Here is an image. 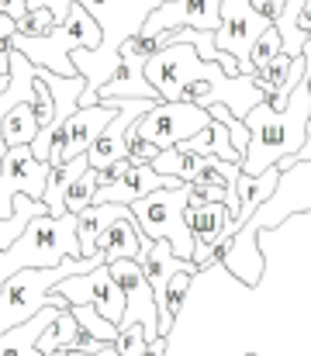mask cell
Returning <instances> with one entry per match:
<instances>
[{"mask_svg": "<svg viewBox=\"0 0 311 356\" xmlns=\"http://www.w3.org/2000/svg\"><path fill=\"white\" fill-rule=\"evenodd\" d=\"M256 245V284L218 259L194 273L166 356H311V211L260 229Z\"/></svg>", "mask_w": 311, "mask_h": 356, "instance_id": "obj_1", "label": "cell"}, {"mask_svg": "<svg viewBox=\"0 0 311 356\" xmlns=\"http://www.w3.org/2000/svg\"><path fill=\"white\" fill-rule=\"evenodd\" d=\"M294 211H311V159H301L287 170H280V180H277V191L253 211V218L232 236L228 242V252L221 256L225 270L232 277H239L242 284H256L260 273H263V252L256 245V232L260 229H270V225H280L287 215Z\"/></svg>", "mask_w": 311, "mask_h": 356, "instance_id": "obj_2", "label": "cell"}, {"mask_svg": "<svg viewBox=\"0 0 311 356\" xmlns=\"http://www.w3.org/2000/svg\"><path fill=\"white\" fill-rule=\"evenodd\" d=\"M308 115H311V90L308 80H301L284 108H270L260 101L256 108L246 111V128H249V145L242 152V173L256 177L266 166H273L284 156H298L308 135Z\"/></svg>", "mask_w": 311, "mask_h": 356, "instance_id": "obj_3", "label": "cell"}, {"mask_svg": "<svg viewBox=\"0 0 311 356\" xmlns=\"http://www.w3.org/2000/svg\"><path fill=\"white\" fill-rule=\"evenodd\" d=\"M80 238H77V215H35L24 232L7 249H0V280H7L14 270L24 266H56L63 259H80Z\"/></svg>", "mask_w": 311, "mask_h": 356, "instance_id": "obj_4", "label": "cell"}, {"mask_svg": "<svg viewBox=\"0 0 311 356\" xmlns=\"http://www.w3.org/2000/svg\"><path fill=\"white\" fill-rule=\"evenodd\" d=\"M97 263H107L101 249L90 252V256H80V259H63L56 266H24V270H14L7 280H0V332H7L10 325H21L31 315H38L42 308H49L52 305L49 301V291L63 277L87 273Z\"/></svg>", "mask_w": 311, "mask_h": 356, "instance_id": "obj_5", "label": "cell"}, {"mask_svg": "<svg viewBox=\"0 0 311 356\" xmlns=\"http://www.w3.org/2000/svg\"><path fill=\"white\" fill-rule=\"evenodd\" d=\"M101 42H104L101 24L83 3H73L66 10V17L49 35H21V31L10 35V45L21 49L28 56V63L45 66V70H52L59 76H73L77 73V66L70 59L73 49H101Z\"/></svg>", "mask_w": 311, "mask_h": 356, "instance_id": "obj_6", "label": "cell"}, {"mask_svg": "<svg viewBox=\"0 0 311 356\" xmlns=\"http://www.w3.org/2000/svg\"><path fill=\"white\" fill-rule=\"evenodd\" d=\"M187 197H191V184H177V187H159L138 201H131V218L135 225L152 238H166L170 249L180 259L194 256V232L187 229Z\"/></svg>", "mask_w": 311, "mask_h": 356, "instance_id": "obj_7", "label": "cell"}, {"mask_svg": "<svg viewBox=\"0 0 311 356\" xmlns=\"http://www.w3.org/2000/svg\"><path fill=\"white\" fill-rule=\"evenodd\" d=\"M207 121H211V111L201 108V104H191V101H163V97H159L131 128H135L145 142H152V145H159V149H173V145H180L184 138L198 135Z\"/></svg>", "mask_w": 311, "mask_h": 356, "instance_id": "obj_8", "label": "cell"}, {"mask_svg": "<svg viewBox=\"0 0 311 356\" xmlns=\"http://www.w3.org/2000/svg\"><path fill=\"white\" fill-rule=\"evenodd\" d=\"M273 21H266L249 0H221V14H218V28H214V45L221 52H232L239 59L242 73H253L249 66V49L253 42L270 28Z\"/></svg>", "mask_w": 311, "mask_h": 356, "instance_id": "obj_9", "label": "cell"}, {"mask_svg": "<svg viewBox=\"0 0 311 356\" xmlns=\"http://www.w3.org/2000/svg\"><path fill=\"white\" fill-rule=\"evenodd\" d=\"M49 163L31 152V145H10L0 159V218L14 215V197L28 194L42 201L45 180H49Z\"/></svg>", "mask_w": 311, "mask_h": 356, "instance_id": "obj_10", "label": "cell"}, {"mask_svg": "<svg viewBox=\"0 0 311 356\" xmlns=\"http://www.w3.org/2000/svg\"><path fill=\"white\" fill-rule=\"evenodd\" d=\"M107 266H111L114 280H118L121 291H125V315H121L118 329L142 325L145 339H156V336H159V308H156V294H152V287H149V280H145V273H142V263L121 256V259H114V263H107Z\"/></svg>", "mask_w": 311, "mask_h": 356, "instance_id": "obj_11", "label": "cell"}, {"mask_svg": "<svg viewBox=\"0 0 311 356\" xmlns=\"http://www.w3.org/2000/svg\"><path fill=\"white\" fill-rule=\"evenodd\" d=\"M56 291L70 301V305H94L104 318H111L114 325L121 322L125 315V291L121 284L114 280L111 266L107 263H97L94 270L87 273H70L56 284Z\"/></svg>", "mask_w": 311, "mask_h": 356, "instance_id": "obj_12", "label": "cell"}, {"mask_svg": "<svg viewBox=\"0 0 311 356\" xmlns=\"http://www.w3.org/2000/svg\"><path fill=\"white\" fill-rule=\"evenodd\" d=\"M118 101V111H114V118L104 124V131L94 138V145L87 149V163L94 166V170H104V166H111L114 159H125L128 156V149H125V131L135 124V121L142 118L159 97H114Z\"/></svg>", "mask_w": 311, "mask_h": 356, "instance_id": "obj_13", "label": "cell"}, {"mask_svg": "<svg viewBox=\"0 0 311 356\" xmlns=\"http://www.w3.org/2000/svg\"><path fill=\"white\" fill-rule=\"evenodd\" d=\"M221 14V0H163L145 21L138 35H156L170 28H201L214 31Z\"/></svg>", "mask_w": 311, "mask_h": 356, "instance_id": "obj_14", "label": "cell"}, {"mask_svg": "<svg viewBox=\"0 0 311 356\" xmlns=\"http://www.w3.org/2000/svg\"><path fill=\"white\" fill-rule=\"evenodd\" d=\"M177 184H184V180L159 173L152 163H131L114 184L94 191V201L97 204H104V201H111V204H131V201H138V197H145V194H152L159 187H177Z\"/></svg>", "mask_w": 311, "mask_h": 356, "instance_id": "obj_15", "label": "cell"}, {"mask_svg": "<svg viewBox=\"0 0 311 356\" xmlns=\"http://www.w3.org/2000/svg\"><path fill=\"white\" fill-rule=\"evenodd\" d=\"M118 52H121V63H118L114 76L97 90V97H149V101L159 97L152 90V83L145 80V56H138L128 42H121Z\"/></svg>", "mask_w": 311, "mask_h": 356, "instance_id": "obj_16", "label": "cell"}, {"mask_svg": "<svg viewBox=\"0 0 311 356\" xmlns=\"http://www.w3.org/2000/svg\"><path fill=\"white\" fill-rule=\"evenodd\" d=\"M152 245H156V242L135 225L131 211H128V215H121V218H114L101 236H97V249L104 252V259H107V263H114V259H121V256H128V259H138V263H142V259L149 256V249H152Z\"/></svg>", "mask_w": 311, "mask_h": 356, "instance_id": "obj_17", "label": "cell"}, {"mask_svg": "<svg viewBox=\"0 0 311 356\" xmlns=\"http://www.w3.org/2000/svg\"><path fill=\"white\" fill-rule=\"evenodd\" d=\"M284 42V52L294 59L305 52V45L311 42V0H287L284 14L273 21Z\"/></svg>", "mask_w": 311, "mask_h": 356, "instance_id": "obj_18", "label": "cell"}, {"mask_svg": "<svg viewBox=\"0 0 311 356\" xmlns=\"http://www.w3.org/2000/svg\"><path fill=\"white\" fill-rule=\"evenodd\" d=\"M56 312L59 308H42L38 315H31L28 322H21V325H10L7 332H0V356H42L38 353V336H42V329L56 318Z\"/></svg>", "mask_w": 311, "mask_h": 356, "instance_id": "obj_19", "label": "cell"}, {"mask_svg": "<svg viewBox=\"0 0 311 356\" xmlns=\"http://www.w3.org/2000/svg\"><path fill=\"white\" fill-rule=\"evenodd\" d=\"M131 211V204H111V201H104V204H87L80 215H77V238H80V252L83 256H90V252H97V236H101L104 229L114 222V218H121V215H128Z\"/></svg>", "mask_w": 311, "mask_h": 356, "instance_id": "obj_20", "label": "cell"}, {"mask_svg": "<svg viewBox=\"0 0 311 356\" xmlns=\"http://www.w3.org/2000/svg\"><path fill=\"white\" fill-rule=\"evenodd\" d=\"M177 149H184V152H194V156H221V159H228V163H242V156L235 152V145H232V135H228V128L221 124L218 118H211L198 131V135H191V138H184Z\"/></svg>", "mask_w": 311, "mask_h": 356, "instance_id": "obj_21", "label": "cell"}, {"mask_svg": "<svg viewBox=\"0 0 311 356\" xmlns=\"http://www.w3.org/2000/svg\"><path fill=\"white\" fill-rule=\"evenodd\" d=\"M87 166H90V163H87V152H83V156H73V159H66V163H59V166L49 170L45 194H42L49 215H63V211H66V191H70V184H73Z\"/></svg>", "mask_w": 311, "mask_h": 356, "instance_id": "obj_22", "label": "cell"}, {"mask_svg": "<svg viewBox=\"0 0 311 356\" xmlns=\"http://www.w3.org/2000/svg\"><path fill=\"white\" fill-rule=\"evenodd\" d=\"M0 135H3V145H31L35 135H38V121H35V111H31V101H17L3 121H0Z\"/></svg>", "mask_w": 311, "mask_h": 356, "instance_id": "obj_23", "label": "cell"}, {"mask_svg": "<svg viewBox=\"0 0 311 356\" xmlns=\"http://www.w3.org/2000/svg\"><path fill=\"white\" fill-rule=\"evenodd\" d=\"M80 332V325H77V315L70 312V308H59L56 312V318L42 329V336H38V353H56V350H66L70 346V339Z\"/></svg>", "mask_w": 311, "mask_h": 356, "instance_id": "obj_24", "label": "cell"}, {"mask_svg": "<svg viewBox=\"0 0 311 356\" xmlns=\"http://www.w3.org/2000/svg\"><path fill=\"white\" fill-rule=\"evenodd\" d=\"M70 312L77 315L80 332H87V336H94V339H101V343H114V339H118V325H114L111 318H104L94 305H70Z\"/></svg>", "mask_w": 311, "mask_h": 356, "instance_id": "obj_25", "label": "cell"}, {"mask_svg": "<svg viewBox=\"0 0 311 356\" xmlns=\"http://www.w3.org/2000/svg\"><path fill=\"white\" fill-rule=\"evenodd\" d=\"M94 191H97V170L87 166V170L70 184V191H66V211L80 215L87 204H94Z\"/></svg>", "mask_w": 311, "mask_h": 356, "instance_id": "obj_26", "label": "cell"}, {"mask_svg": "<svg viewBox=\"0 0 311 356\" xmlns=\"http://www.w3.org/2000/svg\"><path fill=\"white\" fill-rule=\"evenodd\" d=\"M284 52V42H280V31H277V24H270L256 42H253V49H249V66L253 70H260V66H266V63H273L277 56Z\"/></svg>", "mask_w": 311, "mask_h": 356, "instance_id": "obj_27", "label": "cell"}, {"mask_svg": "<svg viewBox=\"0 0 311 356\" xmlns=\"http://www.w3.org/2000/svg\"><path fill=\"white\" fill-rule=\"evenodd\" d=\"M56 24H59V17H56V10L45 7V3L28 7V14H24L21 21H14V28H17L21 35H49Z\"/></svg>", "mask_w": 311, "mask_h": 356, "instance_id": "obj_28", "label": "cell"}, {"mask_svg": "<svg viewBox=\"0 0 311 356\" xmlns=\"http://www.w3.org/2000/svg\"><path fill=\"white\" fill-rule=\"evenodd\" d=\"M145 346H149V339H145L142 325L118 329V339H114V350H118V356H145Z\"/></svg>", "mask_w": 311, "mask_h": 356, "instance_id": "obj_29", "label": "cell"}, {"mask_svg": "<svg viewBox=\"0 0 311 356\" xmlns=\"http://www.w3.org/2000/svg\"><path fill=\"white\" fill-rule=\"evenodd\" d=\"M125 149H128V159H131V163H152V159L159 156V145L145 142L135 128L125 131Z\"/></svg>", "mask_w": 311, "mask_h": 356, "instance_id": "obj_30", "label": "cell"}, {"mask_svg": "<svg viewBox=\"0 0 311 356\" xmlns=\"http://www.w3.org/2000/svg\"><path fill=\"white\" fill-rule=\"evenodd\" d=\"M249 3H253L266 21H277V17L284 14V3H287V0H249Z\"/></svg>", "mask_w": 311, "mask_h": 356, "instance_id": "obj_31", "label": "cell"}, {"mask_svg": "<svg viewBox=\"0 0 311 356\" xmlns=\"http://www.w3.org/2000/svg\"><path fill=\"white\" fill-rule=\"evenodd\" d=\"M14 31H17V28H14V21H10L7 14H0V49L7 45V38H10ZM7 76H10V73H3V70H0V90L7 87Z\"/></svg>", "mask_w": 311, "mask_h": 356, "instance_id": "obj_32", "label": "cell"}, {"mask_svg": "<svg viewBox=\"0 0 311 356\" xmlns=\"http://www.w3.org/2000/svg\"><path fill=\"white\" fill-rule=\"evenodd\" d=\"M0 14H7L10 21H21L28 14V0H0Z\"/></svg>", "mask_w": 311, "mask_h": 356, "instance_id": "obj_33", "label": "cell"}, {"mask_svg": "<svg viewBox=\"0 0 311 356\" xmlns=\"http://www.w3.org/2000/svg\"><path fill=\"white\" fill-rule=\"evenodd\" d=\"M166 350H170V336H156V339H149L145 356H166Z\"/></svg>", "mask_w": 311, "mask_h": 356, "instance_id": "obj_34", "label": "cell"}]
</instances>
